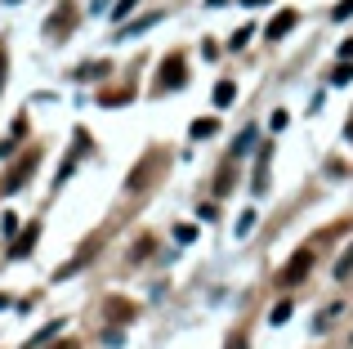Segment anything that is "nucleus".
Segmentation results:
<instances>
[{
    "label": "nucleus",
    "mask_w": 353,
    "mask_h": 349,
    "mask_svg": "<svg viewBox=\"0 0 353 349\" xmlns=\"http://www.w3.org/2000/svg\"><path fill=\"white\" fill-rule=\"evenodd\" d=\"M340 63H353V36L340 41Z\"/></svg>",
    "instance_id": "nucleus-26"
},
{
    "label": "nucleus",
    "mask_w": 353,
    "mask_h": 349,
    "mask_svg": "<svg viewBox=\"0 0 353 349\" xmlns=\"http://www.w3.org/2000/svg\"><path fill=\"white\" fill-rule=\"evenodd\" d=\"M215 130H219V121H215V117H197V121L188 126V134H192V139H210Z\"/></svg>",
    "instance_id": "nucleus-10"
},
{
    "label": "nucleus",
    "mask_w": 353,
    "mask_h": 349,
    "mask_svg": "<svg viewBox=\"0 0 353 349\" xmlns=\"http://www.w3.org/2000/svg\"><path fill=\"white\" fill-rule=\"evenodd\" d=\"M5 305H9V300H5V296H0V309H5Z\"/></svg>",
    "instance_id": "nucleus-32"
},
{
    "label": "nucleus",
    "mask_w": 353,
    "mask_h": 349,
    "mask_svg": "<svg viewBox=\"0 0 353 349\" xmlns=\"http://www.w3.org/2000/svg\"><path fill=\"white\" fill-rule=\"evenodd\" d=\"M72 23H77V5H72V0H63V5L54 9L50 18H45V32L59 41V36H68V27H72Z\"/></svg>",
    "instance_id": "nucleus-5"
},
{
    "label": "nucleus",
    "mask_w": 353,
    "mask_h": 349,
    "mask_svg": "<svg viewBox=\"0 0 353 349\" xmlns=\"http://www.w3.org/2000/svg\"><path fill=\"white\" fill-rule=\"evenodd\" d=\"M50 349H81L77 341H59V345H50Z\"/></svg>",
    "instance_id": "nucleus-30"
},
{
    "label": "nucleus",
    "mask_w": 353,
    "mask_h": 349,
    "mask_svg": "<svg viewBox=\"0 0 353 349\" xmlns=\"http://www.w3.org/2000/svg\"><path fill=\"white\" fill-rule=\"evenodd\" d=\"M215 188H219V192L233 188V170H219V174H215Z\"/></svg>",
    "instance_id": "nucleus-25"
},
{
    "label": "nucleus",
    "mask_w": 353,
    "mask_h": 349,
    "mask_svg": "<svg viewBox=\"0 0 353 349\" xmlns=\"http://www.w3.org/2000/svg\"><path fill=\"white\" fill-rule=\"evenodd\" d=\"M295 23H300V14H295V9H277V14H273V23L264 27V36H268V41H282V36L291 32Z\"/></svg>",
    "instance_id": "nucleus-6"
},
{
    "label": "nucleus",
    "mask_w": 353,
    "mask_h": 349,
    "mask_svg": "<svg viewBox=\"0 0 353 349\" xmlns=\"http://www.w3.org/2000/svg\"><path fill=\"white\" fill-rule=\"evenodd\" d=\"M331 18H336V23H345V18H353V0H340V5L331 9Z\"/></svg>",
    "instance_id": "nucleus-23"
},
{
    "label": "nucleus",
    "mask_w": 353,
    "mask_h": 349,
    "mask_svg": "<svg viewBox=\"0 0 353 349\" xmlns=\"http://www.w3.org/2000/svg\"><path fill=\"white\" fill-rule=\"evenodd\" d=\"M255 219H259V210H241V219H237V237H246L250 228H255Z\"/></svg>",
    "instance_id": "nucleus-19"
},
{
    "label": "nucleus",
    "mask_w": 353,
    "mask_h": 349,
    "mask_svg": "<svg viewBox=\"0 0 353 349\" xmlns=\"http://www.w3.org/2000/svg\"><path fill=\"white\" fill-rule=\"evenodd\" d=\"M5 68H9V54H5V45H0V90H5Z\"/></svg>",
    "instance_id": "nucleus-28"
},
{
    "label": "nucleus",
    "mask_w": 353,
    "mask_h": 349,
    "mask_svg": "<svg viewBox=\"0 0 353 349\" xmlns=\"http://www.w3.org/2000/svg\"><path fill=\"white\" fill-rule=\"evenodd\" d=\"M36 237H41V224H27L23 233L14 237V246H9V255L14 260H23V255H32V246H36Z\"/></svg>",
    "instance_id": "nucleus-7"
},
{
    "label": "nucleus",
    "mask_w": 353,
    "mask_h": 349,
    "mask_svg": "<svg viewBox=\"0 0 353 349\" xmlns=\"http://www.w3.org/2000/svg\"><path fill=\"white\" fill-rule=\"evenodd\" d=\"M90 260H94V242H90V246H85V251H81V255H77V260H68V264H63V269H59V273H54V278H59V282H63V278H68V273H77V269H81V264H90Z\"/></svg>",
    "instance_id": "nucleus-11"
},
{
    "label": "nucleus",
    "mask_w": 353,
    "mask_h": 349,
    "mask_svg": "<svg viewBox=\"0 0 353 349\" xmlns=\"http://www.w3.org/2000/svg\"><path fill=\"white\" fill-rule=\"evenodd\" d=\"M246 9H264V5H273V0H241Z\"/></svg>",
    "instance_id": "nucleus-29"
},
{
    "label": "nucleus",
    "mask_w": 353,
    "mask_h": 349,
    "mask_svg": "<svg viewBox=\"0 0 353 349\" xmlns=\"http://www.w3.org/2000/svg\"><path fill=\"white\" fill-rule=\"evenodd\" d=\"M179 86H188V63H183V54H165L161 77H157V94H165V90H179Z\"/></svg>",
    "instance_id": "nucleus-1"
},
{
    "label": "nucleus",
    "mask_w": 353,
    "mask_h": 349,
    "mask_svg": "<svg viewBox=\"0 0 353 349\" xmlns=\"http://www.w3.org/2000/svg\"><path fill=\"white\" fill-rule=\"evenodd\" d=\"M108 72V63H85V68L77 72V81H94V77H103Z\"/></svg>",
    "instance_id": "nucleus-18"
},
{
    "label": "nucleus",
    "mask_w": 353,
    "mask_h": 349,
    "mask_svg": "<svg viewBox=\"0 0 353 349\" xmlns=\"http://www.w3.org/2000/svg\"><path fill=\"white\" fill-rule=\"evenodd\" d=\"M349 273H353V242H349V251H345V255H340V260H336V278L345 282Z\"/></svg>",
    "instance_id": "nucleus-16"
},
{
    "label": "nucleus",
    "mask_w": 353,
    "mask_h": 349,
    "mask_svg": "<svg viewBox=\"0 0 353 349\" xmlns=\"http://www.w3.org/2000/svg\"><path fill=\"white\" fill-rule=\"evenodd\" d=\"M210 99H215V108H228L237 99V86H233V81H215V94H210Z\"/></svg>",
    "instance_id": "nucleus-12"
},
{
    "label": "nucleus",
    "mask_w": 353,
    "mask_h": 349,
    "mask_svg": "<svg viewBox=\"0 0 353 349\" xmlns=\"http://www.w3.org/2000/svg\"><path fill=\"white\" fill-rule=\"evenodd\" d=\"M250 32H255V27H237V32H233V41H228V45H233V50H246Z\"/></svg>",
    "instance_id": "nucleus-22"
},
{
    "label": "nucleus",
    "mask_w": 353,
    "mask_h": 349,
    "mask_svg": "<svg viewBox=\"0 0 353 349\" xmlns=\"http://www.w3.org/2000/svg\"><path fill=\"white\" fill-rule=\"evenodd\" d=\"M353 81V63H340L336 72H331V86H349Z\"/></svg>",
    "instance_id": "nucleus-21"
},
{
    "label": "nucleus",
    "mask_w": 353,
    "mask_h": 349,
    "mask_svg": "<svg viewBox=\"0 0 353 349\" xmlns=\"http://www.w3.org/2000/svg\"><path fill=\"white\" fill-rule=\"evenodd\" d=\"M286 121H291L286 112H273V117H268V126H273V130H286Z\"/></svg>",
    "instance_id": "nucleus-27"
},
{
    "label": "nucleus",
    "mask_w": 353,
    "mask_h": 349,
    "mask_svg": "<svg viewBox=\"0 0 353 349\" xmlns=\"http://www.w3.org/2000/svg\"><path fill=\"white\" fill-rule=\"evenodd\" d=\"M291 314H295V305H291V300H277V305H273V314H268V323H273V327H282Z\"/></svg>",
    "instance_id": "nucleus-13"
},
{
    "label": "nucleus",
    "mask_w": 353,
    "mask_h": 349,
    "mask_svg": "<svg viewBox=\"0 0 353 349\" xmlns=\"http://www.w3.org/2000/svg\"><path fill=\"white\" fill-rule=\"evenodd\" d=\"M0 228H5V237H18V233H23V228H18V215H14V210H5V215H0Z\"/></svg>",
    "instance_id": "nucleus-20"
},
{
    "label": "nucleus",
    "mask_w": 353,
    "mask_h": 349,
    "mask_svg": "<svg viewBox=\"0 0 353 349\" xmlns=\"http://www.w3.org/2000/svg\"><path fill=\"white\" fill-rule=\"evenodd\" d=\"M134 5H139V0H117V5H112V23H125V18L134 14Z\"/></svg>",
    "instance_id": "nucleus-17"
},
{
    "label": "nucleus",
    "mask_w": 353,
    "mask_h": 349,
    "mask_svg": "<svg viewBox=\"0 0 353 349\" xmlns=\"http://www.w3.org/2000/svg\"><path fill=\"white\" fill-rule=\"evenodd\" d=\"M174 237H179V242H197V228H192V224H179V228H174Z\"/></svg>",
    "instance_id": "nucleus-24"
},
{
    "label": "nucleus",
    "mask_w": 353,
    "mask_h": 349,
    "mask_svg": "<svg viewBox=\"0 0 353 349\" xmlns=\"http://www.w3.org/2000/svg\"><path fill=\"white\" fill-rule=\"evenodd\" d=\"M23 130H27V121L18 117V121H14V130H9V139H0V161H5V157H14V152H18V139H23Z\"/></svg>",
    "instance_id": "nucleus-9"
},
{
    "label": "nucleus",
    "mask_w": 353,
    "mask_h": 349,
    "mask_svg": "<svg viewBox=\"0 0 353 349\" xmlns=\"http://www.w3.org/2000/svg\"><path fill=\"white\" fill-rule=\"evenodd\" d=\"M259 134H255V126H246V130L237 134V143H233V157H241V152H250V143H255Z\"/></svg>",
    "instance_id": "nucleus-14"
},
{
    "label": "nucleus",
    "mask_w": 353,
    "mask_h": 349,
    "mask_svg": "<svg viewBox=\"0 0 353 349\" xmlns=\"http://www.w3.org/2000/svg\"><path fill=\"white\" fill-rule=\"evenodd\" d=\"M228 349H246V341H241V336H233V341H228Z\"/></svg>",
    "instance_id": "nucleus-31"
},
{
    "label": "nucleus",
    "mask_w": 353,
    "mask_h": 349,
    "mask_svg": "<svg viewBox=\"0 0 353 349\" xmlns=\"http://www.w3.org/2000/svg\"><path fill=\"white\" fill-rule=\"evenodd\" d=\"M161 23V14H148V18H139V23H125V32L121 36H134V32H148V27H157Z\"/></svg>",
    "instance_id": "nucleus-15"
},
{
    "label": "nucleus",
    "mask_w": 353,
    "mask_h": 349,
    "mask_svg": "<svg viewBox=\"0 0 353 349\" xmlns=\"http://www.w3.org/2000/svg\"><path fill=\"white\" fill-rule=\"evenodd\" d=\"M90 152V134L85 130H77V143L68 148V157H63V166H59V174H54V183H68L72 179V170H77V161Z\"/></svg>",
    "instance_id": "nucleus-3"
},
{
    "label": "nucleus",
    "mask_w": 353,
    "mask_h": 349,
    "mask_svg": "<svg viewBox=\"0 0 353 349\" xmlns=\"http://www.w3.org/2000/svg\"><path fill=\"white\" fill-rule=\"evenodd\" d=\"M59 332H63V318H50V323H45V327H41V332H36V336H32V341H27L23 349H41V345H50Z\"/></svg>",
    "instance_id": "nucleus-8"
},
{
    "label": "nucleus",
    "mask_w": 353,
    "mask_h": 349,
    "mask_svg": "<svg viewBox=\"0 0 353 349\" xmlns=\"http://www.w3.org/2000/svg\"><path fill=\"white\" fill-rule=\"evenodd\" d=\"M309 269H313V251L304 246V251H295L291 260L282 264V273H277V287H295V282H304V278H309Z\"/></svg>",
    "instance_id": "nucleus-2"
},
{
    "label": "nucleus",
    "mask_w": 353,
    "mask_h": 349,
    "mask_svg": "<svg viewBox=\"0 0 353 349\" xmlns=\"http://www.w3.org/2000/svg\"><path fill=\"white\" fill-rule=\"evenodd\" d=\"M41 166V152H23V161H18L14 170H9V179H5V192H18V188H27V179H32V170Z\"/></svg>",
    "instance_id": "nucleus-4"
}]
</instances>
